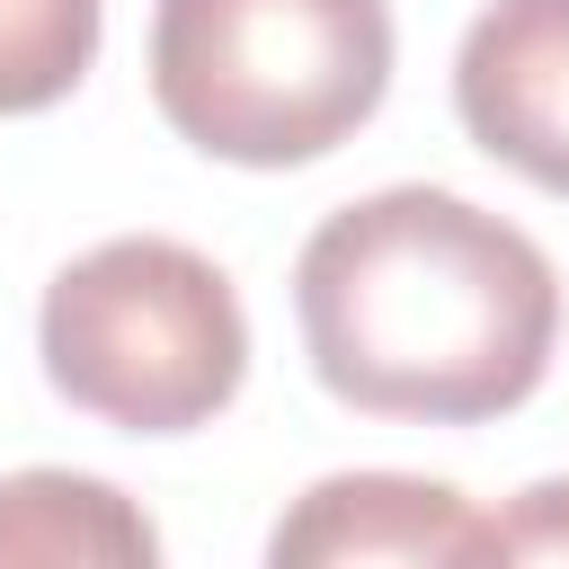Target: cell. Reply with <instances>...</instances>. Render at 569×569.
<instances>
[{
    "label": "cell",
    "instance_id": "1",
    "mask_svg": "<svg viewBox=\"0 0 569 569\" xmlns=\"http://www.w3.org/2000/svg\"><path fill=\"white\" fill-rule=\"evenodd\" d=\"M302 356L365 418L480 427L542 391L560 347L551 258L453 187H373L293 258Z\"/></svg>",
    "mask_w": 569,
    "mask_h": 569
},
{
    "label": "cell",
    "instance_id": "2",
    "mask_svg": "<svg viewBox=\"0 0 569 569\" xmlns=\"http://www.w3.org/2000/svg\"><path fill=\"white\" fill-rule=\"evenodd\" d=\"M391 89L382 0H160L151 98L231 169H302L373 124Z\"/></svg>",
    "mask_w": 569,
    "mask_h": 569
},
{
    "label": "cell",
    "instance_id": "3",
    "mask_svg": "<svg viewBox=\"0 0 569 569\" xmlns=\"http://www.w3.org/2000/svg\"><path fill=\"white\" fill-rule=\"evenodd\" d=\"M44 382L124 436L213 427L249 382V311L231 276L160 231L80 249L36 311Z\"/></svg>",
    "mask_w": 569,
    "mask_h": 569
},
{
    "label": "cell",
    "instance_id": "4",
    "mask_svg": "<svg viewBox=\"0 0 569 569\" xmlns=\"http://www.w3.org/2000/svg\"><path fill=\"white\" fill-rule=\"evenodd\" d=\"M453 116L489 160L569 196V0H489L453 53Z\"/></svg>",
    "mask_w": 569,
    "mask_h": 569
},
{
    "label": "cell",
    "instance_id": "5",
    "mask_svg": "<svg viewBox=\"0 0 569 569\" xmlns=\"http://www.w3.org/2000/svg\"><path fill=\"white\" fill-rule=\"evenodd\" d=\"M267 560L276 569H462V560H489V516L445 489V480H409V471H338V480H311L276 533H267Z\"/></svg>",
    "mask_w": 569,
    "mask_h": 569
},
{
    "label": "cell",
    "instance_id": "6",
    "mask_svg": "<svg viewBox=\"0 0 569 569\" xmlns=\"http://www.w3.org/2000/svg\"><path fill=\"white\" fill-rule=\"evenodd\" d=\"M0 560L27 569H151V516L89 471H9L0 480Z\"/></svg>",
    "mask_w": 569,
    "mask_h": 569
},
{
    "label": "cell",
    "instance_id": "7",
    "mask_svg": "<svg viewBox=\"0 0 569 569\" xmlns=\"http://www.w3.org/2000/svg\"><path fill=\"white\" fill-rule=\"evenodd\" d=\"M107 0H0V116L62 107L98 62Z\"/></svg>",
    "mask_w": 569,
    "mask_h": 569
},
{
    "label": "cell",
    "instance_id": "8",
    "mask_svg": "<svg viewBox=\"0 0 569 569\" xmlns=\"http://www.w3.org/2000/svg\"><path fill=\"white\" fill-rule=\"evenodd\" d=\"M489 560H569V480H533L489 516Z\"/></svg>",
    "mask_w": 569,
    "mask_h": 569
}]
</instances>
